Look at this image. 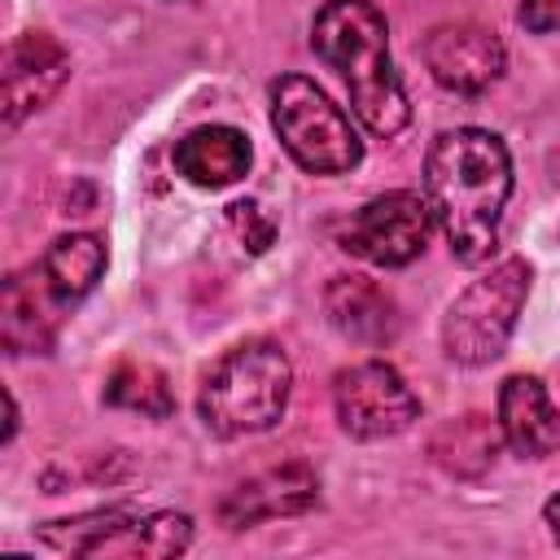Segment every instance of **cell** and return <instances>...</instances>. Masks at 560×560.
<instances>
[{"label": "cell", "instance_id": "7c38bea8", "mask_svg": "<svg viewBox=\"0 0 560 560\" xmlns=\"http://www.w3.org/2000/svg\"><path fill=\"white\" fill-rule=\"evenodd\" d=\"M499 433L525 459L560 446V411L538 376H508L499 385Z\"/></svg>", "mask_w": 560, "mask_h": 560}, {"label": "cell", "instance_id": "30bf717a", "mask_svg": "<svg viewBox=\"0 0 560 560\" xmlns=\"http://www.w3.org/2000/svg\"><path fill=\"white\" fill-rule=\"evenodd\" d=\"M70 79V52L44 35V31H26L18 39H9L4 48V131H13L26 114L44 109L61 83Z\"/></svg>", "mask_w": 560, "mask_h": 560}, {"label": "cell", "instance_id": "4fadbf2b", "mask_svg": "<svg viewBox=\"0 0 560 560\" xmlns=\"http://www.w3.org/2000/svg\"><path fill=\"white\" fill-rule=\"evenodd\" d=\"M324 311L328 324L359 346H389L398 337V306L368 276H332L324 289Z\"/></svg>", "mask_w": 560, "mask_h": 560}, {"label": "cell", "instance_id": "6da1fadb", "mask_svg": "<svg viewBox=\"0 0 560 560\" xmlns=\"http://www.w3.org/2000/svg\"><path fill=\"white\" fill-rule=\"evenodd\" d=\"M512 197L508 144L486 127H451L429 144L424 201L455 262H481L499 241V219Z\"/></svg>", "mask_w": 560, "mask_h": 560}, {"label": "cell", "instance_id": "8992f818", "mask_svg": "<svg viewBox=\"0 0 560 560\" xmlns=\"http://www.w3.org/2000/svg\"><path fill=\"white\" fill-rule=\"evenodd\" d=\"M529 262L525 258H503L494 262L486 276H477L451 306L442 319V350L446 359L464 363V368H481L490 359L503 354L516 315L529 298Z\"/></svg>", "mask_w": 560, "mask_h": 560}, {"label": "cell", "instance_id": "ffe728a7", "mask_svg": "<svg viewBox=\"0 0 560 560\" xmlns=\"http://www.w3.org/2000/svg\"><path fill=\"white\" fill-rule=\"evenodd\" d=\"M521 26L534 35H560V0H521Z\"/></svg>", "mask_w": 560, "mask_h": 560}, {"label": "cell", "instance_id": "5b68a950", "mask_svg": "<svg viewBox=\"0 0 560 560\" xmlns=\"http://www.w3.org/2000/svg\"><path fill=\"white\" fill-rule=\"evenodd\" d=\"M35 542L52 556H127V560H166L188 551L192 521L184 512H127L101 508L35 529Z\"/></svg>", "mask_w": 560, "mask_h": 560}, {"label": "cell", "instance_id": "9c48e42d", "mask_svg": "<svg viewBox=\"0 0 560 560\" xmlns=\"http://www.w3.org/2000/svg\"><path fill=\"white\" fill-rule=\"evenodd\" d=\"M424 66L446 92L477 96L490 83H499L508 52L503 39L481 22H442L424 39Z\"/></svg>", "mask_w": 560, "mask_h": 560}, {"label": "cell", "instance_id": "d6986e66", "mask_svg": "<svg viewBox=\"0 0 560 560\" xmlns=\"http://www.w3.org/2000/svg\"><path fill=\"white\" fill-rule=\"evenodd\" d=\"M228 228L236 232V241H245L249 254H262L271 245V236H276V223L262 214L258 201H232L228 206Z\"/></svg>", "mask_w": 560, "mask_h": 560}, {"label": "cell", "instance_id": "277c9868", "mask_svg": "<svg viewBox=\"0 0 560 560\" xmlns=\"http://www.w3.org/2000/svg\"><path fill=\"white\" fill-rule=\"evenodd\" d=\"M271 127L289 158L311 175H346L363 162L359 131L306 74H280L271 83Z\"/></svg>", "mask_w": 560, "mask_h": 560}, {"label": "cell", "instance_id": "44dd1931", "mask_svg": "<svg viewBox=\"0 0 560 560\" xmlns=\"http://www.w3.org/2000/svg\"><path fill=\"white\" fill-rule=\"evenodd\" d=\"M542 521H547L551 538L560 542V494H551V499H547V508H542Z\"/></svg>", "mask_w": 560, "mask_h": 560}, {"label": "cell", "instance_id": "8fae6325", "mask_svg": "<svg viewBox=\"0 0 560 560\" xmlns=\"http://www.w3.org/2000/svg\"><path fill=\"white\" fill-rule=\"evenodd\" d=\"M319 503V481L306 464H284V468H267L249 481H241L223 503H219V521L228 529H249L258 521H276V516H298L306 508Z\"/></svg>", "mask_w": 560, "mask_h": 560}, {"label": "cell", "instance_id": "7402d4cb", "mask_svg": "<svg viewBox=\"0 0 560 560\" xmlns=\"http://www.w3.org/2000/svg\"><path fill=\"white\" fill-rule=\"evenodd\" d=\"M4 442H13V433H18V402H13V394L4 389Z\"/></svg>", "mask_w": 560, "mask_h": 560}, {"label": "cell", "instance_id": "5bb4252c", "mask_svg": "<svg viewBox=\"0 0 560 560\" xmlns=\"http://www.w3.org/2000/svg\"><path fill=\"white\" fill-rule=\"evenodd\" d=\"M249 162H254L249 136L228 122L192 127L175 144V171L197 188H228L249 171Z\"/></svg>", "mask_w": 560, "mask_h": 560}, {"label": "cell", "instance_id": "7a4b0ae2", "mask_svg": "<svg viewBox=\"0 0 560 560\" xmlns=\"http://www.w3.org/2000/svg\"><path fill=\"white\" fill-rule=\"evenodd\" d=\"M311 48L341 74L359 122L372 136H398L411 118L402 79L389 57V31L372 0H324L311 22Z\"/></svg>", "mask_w": 560, "mask_h": 560}, {"label": "cell", "instance_id": "3957f363", "mask_svg": "<svg viewBox=\"0 0 560 560\" xmlns=\"http://www.w3.org/2000/svg\"><path fill=\"white\" fill-rule=\"evenodd\" d=\"M289 385H293V368L276 341L267 337L241 341L201 381V394H197L201 424L219 438L262 433L284 416Z\"/></svg>", "mask_w": 560, "mask_h": 560}, {"label": "cell", "instance_id": "52a82bcc", "mask_svg": "<svg viewBox=\"0 0 560 560\" xmlns=\"http://www.w3.org/2000/svg\"><path fill=\"white\" fill-rule=\"evenodd\" d=\"M433 228V210L420 192H381L372 201H363L341 228H337V245L372 267H407L411 258L424 254Z\"/></svg>", "mask_w": 560, "mask_h": 560}, {"label": "cell", "instance_id": "ba28073f", "mask_svg": "<svg viewBox=\"0 0 560 560\" xmlns=\"http://www.w3.org/2000/svg\"><path fill=\"white\" fill-rule=\"evenodd\" d=\"M332 407H337V424L359 442L394 438L420 420V398L411 394L402 372L389 368L385 359L341 368L332 381Z\"/></svg>", "mask_w": 560, "mask_h": 560}, {"label": "cell", "instance_id": "ac0fdd59", "mask_svg": "<svg viewBox=\"0 0 560 560\" xmlns=\"http://www.w3.org/2000/svg\"><path fill=\"white\" fill-rule=\"evenodd\" d=\"M105 402L109 407H127V411H140V416H171L175 398H171V385L158 368L149 363H122L114 368V376L105 381Z\"/></svg>", "mask_w": 560, "mask_h": 560}, {"label": "cell", "instance_id": "2e32d148", "mask_svg": "<svg viewBox=\"0 0 560 560\" xmlns=\"http://www.w3.org/2000/svg\"><path fill=\"white\" fill-rule=\"evenodd\" d=\"M429 451H433V459H438L446 472H455V477H477V472H486V468L494 464L499 433H494V424H490L486 416L472 411V416H459V420L442 424V429L433 433Z\"/></svg>", "mask_w": 560, "mask_h": 560}, {"label": "cell", "instance_id": "9a60e30c", "mask_svg": "<svg viewBox=\"0 0 560 560\" xmlns=\"http://www.w3.org/2000/svg\"><path fill=\"white\" fill-rule=\"evenodd\" d=\"M101 271H105V241L96 232H66L39 258V284L61 306L88 298Z\"/></svg>", "mask_w": 560, "mask_h": 560}, {"label": "cell", "instance_id": "e0dca14e", "mask_svg": "<svg viewBox=\"0 0 560 560\" xmlns=\"http://www.w3.org/2000/svg\"><path fill=\"white\" fill-rule=\"evenodd\" d=\"M35 271L31 276H9L4 280V298H0V337L9 346V354H26V350H48L52 332H48V319L39 315V302H35Z\"/></svg>", "mask_w": 560, "mask_h": 560}]
</instances>
